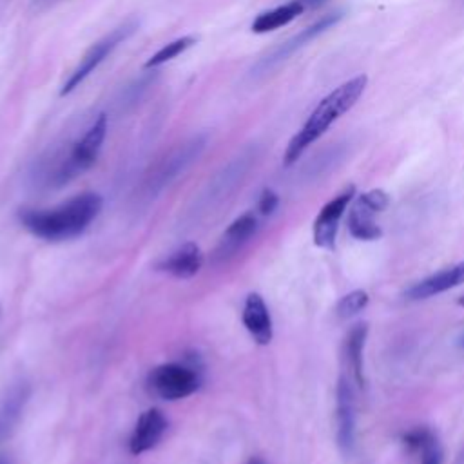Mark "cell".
Masks as SVG:
<instances>
[{
	"label": "cell",
	"instance_id": "6da1fadb",
	"mask_svg": "<svg viewBox=\"0 0 464 464\" xmlns=\"http://www.w3.org/2000/svg\"><path fill=\"white\" fill-rule=\"evenodd\" d=\"M102 205L100 194L83 192L53 208L24 210L20 221L33 236L56 243L80 236L96 219Z\"/></svg>",
	"mask_w": 464,
	"mask_h": 464
},
{
	"label": "cell",
	"instance_id": "3957f363",
	"mask_svg": "<svg viewBox=\"0 0 464 464\" xmlns=\"http://www.w3.org/2000/svg\"><path fill=\"white\" fill-rule=\"evenodd\" d=\"M105 134H107V116L100 114L94 120V123L87 129V132L72 145V149L69 150V156L56 167L53 174L54 185H63L74 179L76 176L83 174L85 170H89L96 163Z\"/></svg>",
	"mask_w": 464,
	"mask_h": 464
},
{
	"label": "cell",
	"instance_id": "9c48e42d",
	"mask_svg": "<svg viewBox=\"0 0 464 464\" xmlns=\"http://www.w3.org/2000/svg\"><path fill=\"white\" fill-rule=\"evenodd\" d=\"M355 194V187L350 185L346 187L339 196H335L334 199H330L317 214L315 221H314V243L319 248H334L335 246V237H337V228H339V221L344 214V210L348 208L352 198Z\"/></svg>",
	"mask_w": 464,
	"mask_h": 464
},
{
	"label": "cell",
	"instance_id": "ac0fdd59",
	"mask_svg": "<svg viewBox=\"0 0 464 464\" xmlns=\"http://www.w3.org/2000/svg\"><path fill=\"white\" fill-rule=\"evenodd\" d=\"M304 11V7L292 0L288 4H283V5H277L274 9H268V11H263L256 16V20L252 22V31L254 33H268V31H274L277 27H283L286 24H290L294 18H297L301 13Z\"/></svg>",
	"mask_w": 464,
	"mask_h": 464
},
{
	"label": "cell",
	"instance_id": "2e32d148",
	"mask_svg": "<svg viewBox=\"0 0 464 464\" xmlns=\"http://www.w3.org/2000/svg\"><path fill=\"white\" fill-rule=\"evenodd\" d=\"M29 395L31 388L27 382H18L7 392L5 399L0 404V442L9 439V435L16 428L29 401Z\"/></svg>",
	"mask_w": 464,
	"mask_h": 464
},
{
	"label": "cell",
	"instance_id": "9a60e30c",
	"mask_svg": "<svg viewBox=\"0 0 464 464\" xmlns=\"http://www.w3.org/2000/svg\"><path fill=\"white\" fill-rule=\"evenodd\" d=\"M201 265H203L201 248L196 243H185L178 250H174L169 257H165L158 265V268L163 272H169L178 279H188L199 272Z\"/></svg>",
	"mask_w": 464,
	"mask_h": 464
},
{
	"label": "cell",
	"instance_id": "7a4b0ae2",
	"mask_svg": "<svg viewBox=\"0 0 464 464\" xmlns=\"http://www.w3.org/2000/svg\"><path fill=\"white\" fill-rule=\"evenodd\" d=\"M366 87V76H355L339 87H335L330 94H326L317 107L312 111L303 127L295 132V136L288 141L283 163L288 167L299 160V156L317 140L321 138L334 121H337L344 112H348Z\"/></svg>",
	"mask_w": 464,
	"mask_h": 464
},
{
	"label": "cell",
	"instance_id": "f1b7e54d",
	"mask_svg": "<svg viewBox=\"0 0 464 464\" xmlns=\"http://www.w3.org/2000/svg\"><path fill=\"white\" fill-rule=\"evenodd\" d=\"M0 464H5V460H4V459H0Z\"/></svg>",
	"mask_w": 464,
	"mask_h": 464
},
{
	"label": "cell",
	"instance_id": "5b68a950",
	"mask_svg": "<svg viewBox=\"0 0 464 464\" xmlns=\"http://www.w3.org/2000/svg\"><path fill=\"white\" fill-rule=\"evenodd\" d=\"M147 386L160 399L178 401L192 395L199 388V373L187 364L165 362L150 370Z\"/></svg>",
	"mask_w": 464,
	"mask_h": 464
},
{
	"label": "cell",
	"instance_id": "8992f818",
	"mask_svg": "<svg viewBox=\"0 0 464 464\" xmlns=\"http://www.w3.org/2000/svg\"><path fill=\"white\" fill-rule=\"evenodd\" d=\"M207 136L196 134L176 147H172L149 172L145 187L149 192H158L169 185L179 172H183L205 149Z\"/></svg>",
	"mask_w": 464,
	"mask_h": 464
},
{
	"label": "cell",
	"instance_id": "7402d4cb",
	"mask_svg": "<svg viewBox=\"0 0 464 464\" xmlns=\"http://www.w3.org/2000/svg\"><path fill=\"white\" fill-rule=\"evenodd\" d=\"M277 205H279V196L272 188H263L259 201H257V210L263 216H270V214H274Z\"/></svg>",
	"mask_w": 464,
	"mask_h": 464
},
{
	"label": "cell",
	"instance_id": "8fae6325",
	"mask_svg": "<svg viewBox=\"0 0 464 464\" xmlns=\"http://www.w3.org/2000/svg\"><path fill=\"white\" fill-rule=\"evenodd\" d=\"M167 426L169 420L160 408L145 410L136 420V426L129 439V451L132 455H140L152 450L161 440Z\"/></svg>",
	"mask_w": 464,
	"mask_h": 464
},
{
	"label": "cell",
	"instance_id": "44dd1931",
	"mask_svg": "<svg viewBox=\"0 0 464 464\" xmlns=\"http://www.w3.org/2000/svg\"><path fill=\"white\" fill-rule=\"evenodd\" d=\"M437 440L435 433L431 430H428L426 426H417L408 430L402 435V444L410 450V451H417L422 453L430 444H433Z\"/></svg>",
	"mask_w": 464,
	"mask_h": 464
},
{
	"label": "cell",
	"instance_id": "d4e9b609",
	"mask_svg": "<svg viewBox=\"0 0 464 464\" xmlns=\"http://www.w3.org/2000/svg\"><path fill=\"white\" fill-rule=\"evenodd\" d=\"M295 2H299L303 7H319V5H323L326 0H295Z\"/></svg>",
	"mask_w": 464,
	"mask_h": 464
},
{
	"label": "cell",
	"instance_id": "ba28073f",
	"mask_svg": "<svg viewBox=\"0 0 464 464\" xmlns=\"http://www.w3.org/2000/svg\"><path fill=\"white\" fill-rule=\"evenodd\" d=\"M341 18H343V13H341V11L324 14L321 20H317V22L312 24L310 27L303 29V31L297 33L295 36L288 38L286 42H283L281 45H277L274 51H270L265 58H261V60L256 63L254 74H265V72H268L270 69H274L276 65H279L281 62H285L286 58H290L297 49H301L303 45H306L310 40H314L315 36H319L321 33H324L326 29H330L332 25H335Z\"/></svg>",
	"mask_w": 464,
	"mask_h": 464
},
{
	"label": "cell",
	"instance_id": "5bb4252c",
	"mask_svg": "<svg viewBox=\"0 0 464 464\" xmlns=\"http://www.w3.org/2000/svg\"><path fill=\"white\" fill-rule=\"evenodd\" d=\"M257 230V219L252 212H246L234 219L228 228L223 232L216 250H214V259L216 261H227L232 257Z\"/></svg>",
	"mask_w": 464,
	"mask_h": 464
},
{
	"label": "cell",
	"instance_id": "83f0119b",
	"mask_svg": "<svg viewBox=\"0 0 464 464\" xmlns=\"http://www.w3.org/2000/svg\"><path fill=\"white\" fill-rule=\"evenodd\" d=\"M460 344H462V346H464V335H462V339H460Z\"/></svg>",
	"mask_w": 464,
	"mask_h": 464
},
{
	"label": "cell",
	"instance_id": "484cf974",
	"mask_svg": "<svg viewBox=\"0 0 464 464\" xmlns=\"http://www.w3.org/2000/svg\"><path fill=\"white\" fill-rule=\"evenodd\" d=\"M248 464H265V460L259 459V457H252V459L248 460Z\"/></svg>",
	"mask_w": 464,
	"mask_h": 464
},
{
	"label": "cell",
	"instance_id": "277c9868",
	"mask_svg": "<svg viewBox=\"0 0 464 464\" xmlns=\"http://www.w3.org/2000/svg\"><path fill=\"white\" fill-rule=\"evenodd\" d=\"M140 22L134 20V18H129L125 20L123 24H120L118 27H114L109 34H105L103 38H100L98 42H94L87 51L85 54L80 58L78 65L72 69V72L67 76V80L63 82L62 89H60V94H69L71 91H74L91 72H94V69L120 45L123 44L127 38H130L136 29H138Z\"/></svg>",
	"mask_w": 464,
	"mask_h": 464
},
{
	"label": "cell",
	"instance_id": "e0dca14e",
	"mask_svg": "<svg viewBox=\"0 0 464 464\" xmlns=\"http://www.w3.org/2000/svg\"><path fill=\"white\" fill-rule=\"evenodd\" d=\"M368 334V324L366 323H357L350 328L346 341H344V353L348 366L352 370L353 381L362 386L364 384V370H362V348Z\"/></svg>",
	"mask_w": 464,
	"mask_h": 464
},
{
	"label": "cell",
	"instance_id": "603a6c76",
	"mask_svg": "<svg viewBox=\"0 0 464 464\" xmlns=\"http://www.w3.org/2000/svg\"><path fill=\"white\" fill-rule=\"evenodd\" d=\"M420 464H442V448H440L439 440L430 444L420 453Z\"/></svg>",
	"mask_w": 464,
	"mask_h": 464
},
{
	"label": "cell",
	"instance_id": "d6986e66",
	"mask_svg": "<svg viewBox=\"0 0 464 464\" xmlns=\"http://www.w3.org/2000/svg\"><path fill=\"white\" fill-rule=\"evenodd\" d=\"M196 44V38L194 36H181V38H176L169 44H165L160 51H156L147 62H145V69H154V67H160L161 63L176 58L178 54H181L185 49H188L190 45Z\"/></svg>",
	"mask_w": 464,
	"mask_h": 464
},
{
	"label": "cell",
	"instance_id": "7c38bea8",
	"mask_svg": "<svg viewBox=\"0 0 464 464\" xmlns=\"http://www.w3.org/2000/svg\"><path fill=\"white\" fill-rule=\"evenodd\" d=\"M462 283H464V261L451 265L448 268H442L422 281H417L404 292V297L413 299V301L428 299L431 295H437L450 288H455Z\"/></svg>",
	"mask_w": 464,
	"mask_h": 464
},
{
	"label": "cell",
	"instance_id": "ffe728a7",
	"mask_svg": "<svg viewBox=\"0 0 464 464\" xmlns=\"http://www.w3.org/2000/svg\"><path fill=\"white\" fill-rule=\"evenodd\" d=\"M370 297H368V292L366 290H353L346 295H343L335 306V312H337V317L341 319H348L355 314H359L362 308H366Z\"/></svg>",
	"mask_w": 464,
	"mask_h": 464
},
{
	"label": "cell",
	"instance_id": "4316f807",
	"mask_svg": "<svg viewBox=\"0 0 464 464\" xmlns=\"http://www.w3.org/2000/svg\"><path fill=\"white\" fill-rule=\"evenodd\" d=\"M457 303H459V304H460V306H464V295H460V297H459V299H457Z\"/></svg>",
	"mask_w": 464,
	"mask_h": 464
},
{
	"label": "cell",
	"instance_id": "52a82bcc",
	"mask_svg": "<svg viewBox=\"0 0 464 464\" xmlns=\"http://www.w3.org/2000/svg\"><path fill=\"white\" fill-rule=\"evenodd\" d=\"M390 203V198L384 190L373 188L368 190L353 201L348 212V230L355 239L373 241L382 236L381 227L375 223L373 216L382 212Z\"/></svg>",
	"mask_w": 464,
	"mask_h": 464
},
{
	"label": "cell",
	"instance_id": "4fadbf2b",
	"mask_svg": "<svg viewBox=\"0 0 464 464\" xmlns=\"http://www.w3.org/2000/svg\"><path fill=\"white\" fill-rule=\"evenodd\" d=\"M241 319L245 328L257 344L265 346L272 341V317L265 299L257 292L246 295Z\"/></svg>",
	"mask_w": 464,
	"mask_h": 464
},
{
	"label": "cell",
	"instance_id": "30bf717a",
	"mask_svg": "<svg viewBox=\"0 0 464 464\" xmlns=\"http://www.w3.org/2000/svg\"><path fill=\"white\" fill-rule=\"evenodd\" d=\"M335 422H337V446L343 455H352L355 448V402L350 381L341 375L337 382Z\"/></svg>",
	"mask_w": 464,
	"mask_h": 464
},
{
	"label": "cell",
	"instance_id": "cb8c5ba5",
	"mask_svg": "<svg viewBox=\"0 0 464 464\" xmlns=\"http://www.w3.org/2000/svg\"><path fill=\"white\" fill-rule=\"evenodd\" d=\"M65 0H31V9L36 11V13H42V11H47L58 4H62Z\"/></svg>",
	"mask_w": 464,
	"mask_h": 464
}]
</instances>
